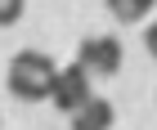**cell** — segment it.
<instances>
[{"instance_id": "obj_1", "label": "cell", "mask_w": 157, "mask_h": 130, "mask_svg": "<svg viewBox=\"0 0 157 130\" xmlns=\"http://www.w3.org/2000/svg\"><path fill=\"white\" fill-rule=\"evenodd\" d=\"M54 81H59V63L40 49H18L9 59V72H5L9 94L23 99V103H45L54 94Z\"/></svg>"}, {"instance_id": "obj_2", "label": "cell", "mask_w": 157, "mask_h": 130, "mask_svg": "<svg viewBox=\"0 0 157 130\" xmlns=\"http://www.w3.org/2000/svg\"><path fill=\"white\" fill-rule=\"evenodd\" d=\"M90 72L81 67V63H67V67H59V81H54V94H49V103L59 108V112H67V117H76L90 99H94V90H90Z\"/></svg>"}, {"instance_id": "obj_3", "label": "cell", "mask_w": 157, "mask_h": 130, "mask_svg": "<svg viewBox=\"0 0 157 130\" xmlns=\"http://www.w3.org/2000/svg\"><path fill=\"white\" fill-rule=\"evenodd\" d=\"M76 63L90 76H117L121 63H126V49H121L117 36H85L81 49H76Z\"/></svg>"}, {"instance_id": "obj_4", "label": "cell", "mask_w": 157, "mask_h": 130, "mask_svg": "<svg viewBox=\"0 0 157 130\" xmlns=\"http://www.w3.org/2000/svg\"><path fill=\"white\" fill-rule=\"evenodd\" d=\"M67 121H72V130H112L117 108H112L108 99H90V103H85L76 117H67Z\"/></svg>"}, {"instance_id": "obj_5", "label": "cell", "mask_w": 157, "mask_h": 130, "mask_svg": "<svg viewBox=\"0 0 157 130\" xmlns=\"http://www.w3.org/2000/svg\"><path fill=\"white\" fill-rule=\"evenodd\" d=\"M108 9L117 23H139V18L153 13V0H108Z\"/></svg>"}, {"instance_id": "obj_6", "label": "cell", "mask_w": 157, "mask_h": 130, "mask_svg": "<svg viewBox=\"0 0 157 130\" xmlns=\"http://www.w3.org/2000/svg\"><path fill=\"white\" fill-rule=\"evenodd\" d=\"M23 18V0H0V27H13Z\"/></svg>"}, {"instance_id": "obj_7", "label": "cell", "mask_w": 157, "mask_h": 130, "mask_svg": "<svg viewBox=\"0 0 157 130\" xmlns=\"http://www.w3.org/2000/svg\"><path fill=\"white\" fill-rule=\"evenodd\" d=\"M144 49H148V54L157 59V18L148 23V32H144Z\"/></svg>"}]
</instances>
